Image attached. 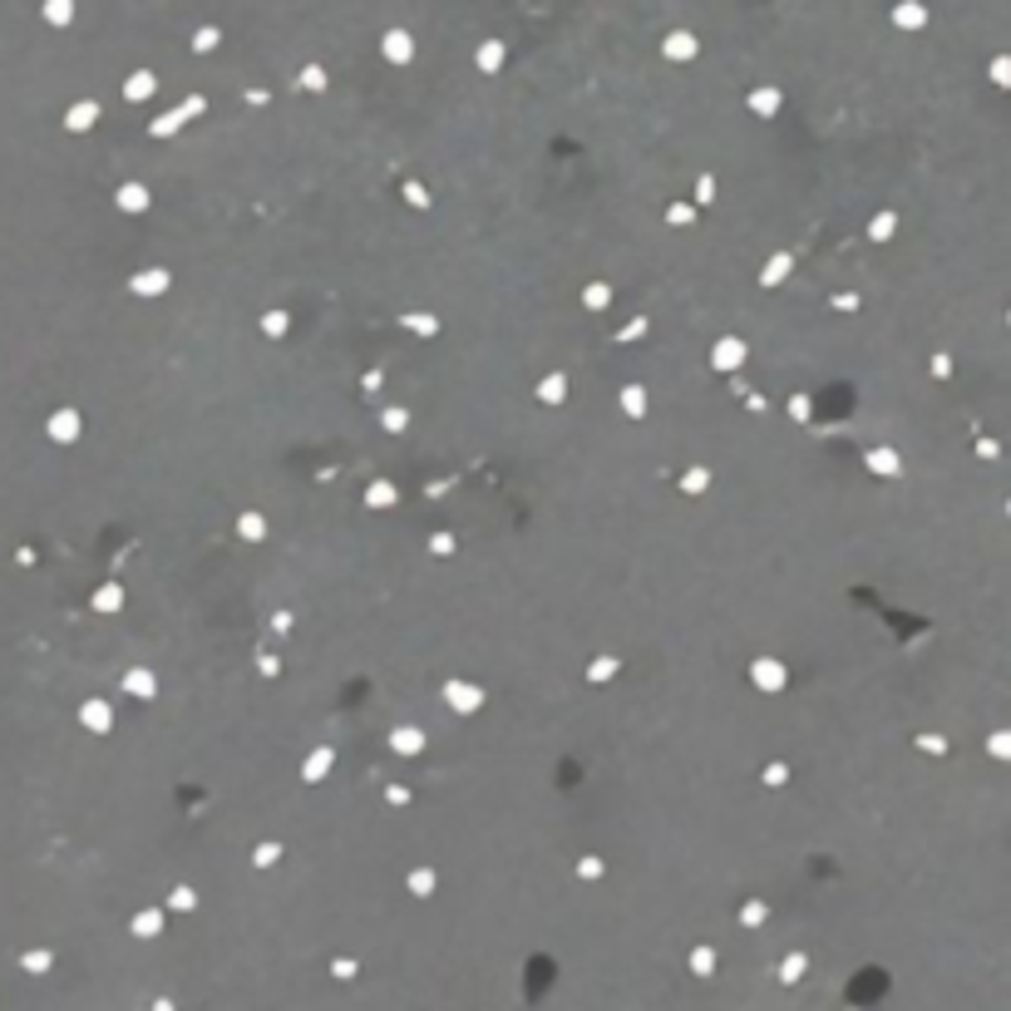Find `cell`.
Masks as SVG:
<instances>
[{"mask_svg":"<svg viewBox=\"0 0 1011 1011\" xmlns=\"http://www.w3.org/2000/svg\"><path fill=\"white\" fill-rule=\"evenodd\" d=\"M651 409H657V400H651V385L641 381V375H631V381L617 385V415H622L627 425H647Z\"/></svg>","mask_w":1011,"mask_h":1011,"instance_id":"9c48e42d","label":"cell"},{"mask_svg":"<svg viewBox=\"0 0 1011 1011\" xmlns=\"http://www.w3.org/2000/svg\"><path fill=\"white\" fill-rule=\"evenodd\" d=\"M898 233H903L898 207H873V213L863 217V227H859V237L869 242V247H888V242H898Z\"/></svg>","mask_w":1011,"mask_h":1011,"instance_id":"2e32d148","label":"cell"},{"mask_svg":"<svg viewBox=\"0 0 1011 1011\" xmlns=\"http://www.w3.org/2000/svg\"><path fill=\"white\" fill-rule=\"evenodd\" d=\"M70 715H75V725L89 741H104L114 731V721H119V701H114V691H99V696H84Z\"/></svg>","mask_w":1011,"mask_h":1011,"instance_id":"277c9868","label":"cell"},{"mask_svg":"<svg viewBox=\"0 0 1011 1011\" xmlns=\"http://www.w3.org/2000/svg\"><path fill=\"white\" fill-rule=\"evenodd\" d=\"M267 539H272L267 513H262L257 503H242V509L233 513V543H237V547H262Z\"/></svg>","mask_w":1011,"mask_h":1011,"instance_id":"9a60e30c","label":"cell"},{"mask_svg":"<svg viewBox=\"0 0 1011 1011\" xmlns=\"http://www.w3.org/2000/svg\"><path fill=\"white\" fill-rule=\"evenodd\" d=\"M435 701H439V711H449L455 721H473V715L489 705V687L473 681V677H445L435 691Z\"/></svg>","mask_w":1011,"mask_h":1011,"instance_id":"7a4b0ae2","label":"cell"},{"mask_svg":"<svg viewBox=\"0 0 1011 1011\" xmlns=\"http://www.w3.org/2000/svg\"><path fill=\"white\" fill-rule=\"evenodd\" d=\"M252 326H257V336L267 345H281L291 336V307L287 301H272V307H262L257 316H252Z\"/></svg>","mask_w":1011,"mask_h":1011,"instance_id":"e0dca14e","label":"cell"},{"mask_svg":"<svg viewBox=\"0 0 1011 1011\" xmlns=\"http://www.w3.org/2000/svg\"><path fill=\"white\" fill-rule=\"evenodd\" d=\"M281 859H287V844H281L277 834H262L257 844L247 849V869H257V873H272V869H281Z\"/></svg>","mask_w":1011,"mask_h":1011,"instance_id":"ffe728a7","label":"cell"},{"mask_svg":"<svg viewBox=\"0 0 1011 1011\" xmlns=\"http://www.w3.org/2000/svg\"><path fill=\"white\" fill-rule=\"evenodd\" d=\"M745 681H751V691H760V696H785V691L795 687V671H789V661H779V657H751L745 661Z\"/></svg>","mask_w":1011,"mask_h":1011,"instance_id":"8992f818","label":"cell"},{"mask_svg":"<svg viewBox=\"0 0 1011 1011\" xmlns=\"http://www.w3.org/2000/svg\"><path fill=\"white\" fill-rule=\"evenodd\" d=\"M79 435H84V415L75 405H50L45 415H40V439L45 445H55V449H70V445H79Z\"/></svg>","mask_w":1011,"mask_h":1011,"instance_id":"5b68a950","label":"cell"},{"mask_svg":"<svg viewBox=\"0 0 1011 1011\" xmlns=\"http://www.w3.org/2000/svg\"><path fill=\"white\" fill-rule=\"evenodd\" d=\"M163 933H168V913L158 908V903H143V908H134L129 918H124V937H129V943H158Z\"/></svg>","mask_w":1011,"mask_h":1011,"instance_id":"5bb4252c","label":"cell"},{"mask_svg":"<svg viewBox=\"0 0 1011 1011\" xmlns=\"http://www.w3.org/2000/svg\"><path fill=\"white\" fill-rule=\"evenodd\" d=\"M262 627H267L272 647H277V641H287L291 631H297V607H291V603H277V607H267V613H262Z\"/></svg>","mask_w":1011,"mask_h":1011,"instance_id":"7402d4cb","label":"cell"},{"mask_svg":"<svg viewBox=\"0 0 1011 1011\" xmlns=\"http://www.w3.org/2000/svg\"><path fill=\"white\" fill-rule=\"evenodd\" d=\"M109 203H114V213L119 217H143L153 207V193H149L143 178H119V183L109 188Z\"/></svg>","mask_w":1011,"mask_h":1011,"instance_id":"8fae6325","label":"cell"},{"mask_svg":"<svg viewBox=\"0 0 1011 1011\" xmlns=\"http://www.w3.org/2000/svg\"><path fill=\"white\" fill-rule=\"evenodd\" d=\"M381 751L400 765H415V760H425V751H429V731L419 721H390L385 735H381Z\"/></svg>","mask_w":1011,"mask_h":1011,"instance_id":"3957f363","label":"cell"},{"mask_svg":"<svg viewBox=\"0 0 1011 1011\" xmlns=\"http://www.w3.org/2000/svg\"><path fill=\"white\" fill-rule=\"evenodd\" d=\"M859 469L869 473V479H903L908 459H903V449L893 445V439H873V445L859 455Z\"/></svg>","mask_w":1011,"mask_h":1011,"instance_id":"52a82bcc","label":"cell"},{"mask_svg":"<svg viewBox=\"0 0 1011 1011\" xmlns=\"http://www.w3.org/2000/svg\"><path fill=\"white\" fill-rule=\"evenodd\" d=\"M439 888H445V873H439L435 863H415V869L405 873V893H409L415 903H435Z\"/></svg>","mask_w":1011,"mask_h":1011,"instance_id":"d6986e66","label":"cell"},{"mask_svg":"<svg viewBox=\"0 0 1011 1011\" xmlns=\"http://www.w3.org/2000/svg\"><path fill=\"white\" fill-rule=\"evenodd\" d=\"M336 765H341V751H336L331 741H316L307 745V755H301V765H297V775H301V785H326V779L336 775Z\"/></svg>","mask_w":1011,"mask_h":1011,"instance_id":"30bf717a","label":"cell"},{"mask_svg":"<svg viewBox=\"0 0 1011 1011\" xmlns=\"http://www.w3.org/2000/svg\"><path fill=\"white\" fill-rule=\"evenodd\" d=\"M114 696L129 705H153L158 701V671L153 667H124L114 677Z\"/></svg>","mask_w":1011,"mask_h":1011,"instance_id":"ba28073f","label":"cell"},{"mask_svg":"<svg viewBox=\"0 0 1011 1011\" xmlns=\"http://www.w3.org/2000/svg\"><path fill=\"white\" fill-rule=\"evenodd\" d=\"M25 104H35V109H55V114L65 109V104L55 99V94L35 89V84H25V79H15V84H0V114H6V109H25ZM104 124H109V129H114V114H109V104H104ZM134 134H143V114H124V119H119V129H114V143H119V163H124V143H129ZM178 139H188V143H193L198 153H203V143H198V134H193V129H183V134H178ZM203 158H207V153H203ZM207 168H213V163H207ZM124 178H129V173H124ZM213 178H217V173H213ZM0 331H6V326H0ZM30 661H35V657H30Z\"/></svg>","mask_w":1011,"mask_h":1011,"instance_id":"6da1fadb","label":"cell"},{"mask_svg":"<svg viewBox=\"0 0 1011 1011\" xmlns=\"http://www.w3.org/2000/svg\"><path fill=\"white\" fill-rule=\"evenodd\" d=\"M622 667H627V661L617 657V651H593V657L583 661V687H593V691L613 687V681L622 677Z\"/></svg>","mask_w":1011,"mask_h":1011,"instance_id":"ac0fdd59","label":"cell"},{"mask_svg":"<svg viewBox=\"0 0 1011 1011\" xmlns=\"http://www.w3.org/2000/svg\"><path fill=\"white\" fill-rule=\"evenodd\" d=\"M567 395H573V365H553V371H543L539 381H533V405L539 409L567 405Z\"/></svg>","mask_w":1011,"mask_h":1011,"instance_id":"7c38bea8","label":"cell"},{"mask_svg":"<svg viewBox=\"0 0 1011 1011\" xmlns=\"http://www.w3.org/2000/svg\"><path fill=\"white\" fill-rule=\"evenodd\" d=\"M15 79H25V84H35V89H45V94H55L60 104H65V94L55 89V84H50L45 75H35V70H25V65H6V60H0V84H15ZM104 104H109V114H114V124L124 119V114H143V109H124V104H114V94H104ZM124 168V163H119ZM223 198V193H217Z\"/></svg>","mask_w":1011,"mask_h":1011,"instance_id":"4fadbf2b","label":"cell"},{"mask_svg":"<svg viewBox=\"0 0 1011 1011\" xmlns=\"http://www.w3.org/2000/svg\"><path fill=\"white\" fill-rule=\"evenodd\" d=\"M425 553L439 557V563H445V557H455L459 553V529H455V523H435V529L425 533Z\"/></svg>","mask_w":1011,"mask_h":1011,"instance_id":"603a6c76","label":"cell"},{"mask_svg":"<svg viewBox=\"0 0 1011 1011\" xmlns=\"http://www.w3.org/2000/svg\"><path fill=\"white\" fill-rule=\"evenodd\" d=\"M198 903H203V898H198L193 883H173V888L158 898V908H163L168 918H188V913H198Z\"/></svg>","mask_w":1011,"mask_h":1011,"instance_id":"44dd1931","label":"cell"}]
</instances>
